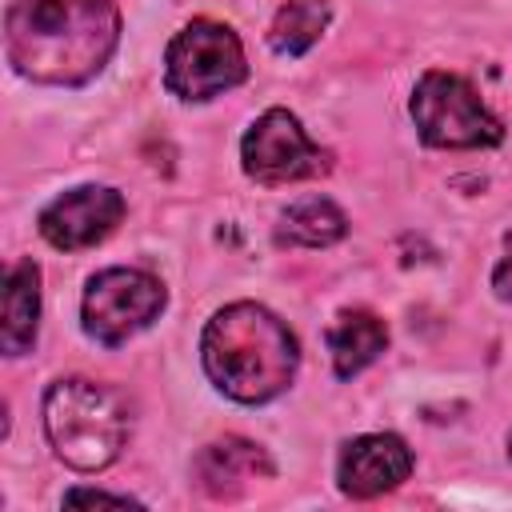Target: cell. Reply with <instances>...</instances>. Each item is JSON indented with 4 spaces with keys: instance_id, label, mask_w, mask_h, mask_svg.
<instances>
[{
    "instance_id": "obj_1",
    "label": "cell",
    "mask_w": 512,
    "mask_h": 512,
    "mask_svg": "<svg viewBox=\"0 0 512 512\" xmlns=\"http://www.w3.org/2000/svg\"><path fill=\"white\" fill-rule=\"evenodd\" d=\"M4 32L20 76L72 88L108 64L120 40V12L112 0H12Z\"/></svg>"
},
{
    "instance_id": "obj_2",
    "label": "cell",
    "mask_w": 512,
    "mask_h": 512,
    "mask_svg": "<svg viewBox=\"0 0 512 512\" xmlns=\"http://www.w3.org/2000/svg\"><path fill=\"white\" fill-rule=\"evenodd\" d=\"M204 368L220 392L240 404L280 396L296 376V340L260 304H228L204 328Z\"/></svg>"
},
{
    "instance_id": "obj_3",
    "label": "cell",
    "mask_w": 512,
    "mask_h": 512,
    "mask_svg": "<svg viewBox=\"0 0 512 512\" xmlns=\"http://www.w3.org/2000/svg\"><path fill=\"white\" fill-rule=\"evenodd\" d=\"M44 432L68 468L100 472L128 440V408L108 384L60 380L44 396Z\"/></svg>"
},
{
    "instance_id": "obj_4",
    "label": "cell",
    "mask_w": 512,
    "mask_h": 512,
    "mask_svg": "<svg viewBox=\"0 0 512 512\" xmlns=\"http://www.w3.org/2000/svg\"><path fill=\"white\" fill-rule=\"evenodd\" d=\"M412 120L432 148H488L500 144V120L480 104L476 88L456 72H424L412 92Z\"/></svg>"
},
{
    "instance_id": "obj_5",
    "label": "cell",
    "mask_w": 512,
    "mask_h": 512,
    "mask_svg": "<svg viewBox=\"0 0 512 512\" xmlns=\"http://www.w3.org/2000/svg\"><path fill=\"white\" fill-rule=\"evenodd\" d=\"M164 64V80L180 100H208L224 88H236L248 76L236 32L216 20H192L188 28H180L168 44Z\"/></svg>"
},
{
    "instance_id": "obj_6",
    "label": "cell",
    "mask_w": 512,
    "mask_h": 512,
    "mask_svg": "<svg viewBox=\"0 0 512 512\" xmlns=\"http://www.w3.org/2000/svg\"><path fill=\"white\" fill-rule=\"evenodd\" d=\"M164 308V284L140 268H104L84 292V328L100 344H124Z\"/></svg>"
},
{
    "instance_id": "obj_7",
    "label": "cell",
    "mask_w": 512,
    "mask_h": 512,
    "mask_svg": "<svg viewBox=\"0 0 512 512\" xmlns=\"http://www.w3.org/2000/svg\"><path fill=\"white\" fill-rule=\"evenodd\" d=\"M244 172L260 184H288V180H312V176H324L328 172V152H320L300 120L284 108H272L264 112L248 136H244Z\"/></svg>"
},
{
    "instance_id": "obj_8",
    "label": "cell",
    "mask_w": 512,
    "mask_h": 512,
    "mask_svg": "<svg viewBox=\"0 0 512 512\" xmlns=\"http://www.w3.org/2000/svg\"><path fill=\"white\" fill-rule=\"evenodd\" d=\"M120 216H124V196L116 188L84 184V188H72L64 196H56L40 212V236L52 248H64V252L92 248L120 224Z\"/></svg>"
},
{
    "instance_id": "obj_9",
    "label": "cell",
    "mask_w": 512,
    "mask_h": 512,
    "mask_svg": "<svg viewBox=\"0 0 512 512\" xmlns=\"http://www.w3.org/2000/svg\"><path fill=\"white\" fill-rule=\"evenodd\" d=\"M412 472V452L400 436H360L340 452V492L352 500H372L380 492H392Z\"/></svg>"
},
{
    "instance_id": "obj_10",
    "label": "cell",
    "mask_w": 512,
    "mask_h": 512,
    "mask_svg": "<svg viewBox=\"0 0 512 512\" xmlns=\"http://www.w3.org/2000/svg\"><path fill=\"white\" fill-rule=\"evenodd\" d=\"M192 476L212 500H232L248 484L268 480L272 460L260 444L240 440V436H224V440H212L200 448V456L192 460Z\"/></svg>"
},
{
    "instance_id": "obj_11",
    "label": "cell",
    "mask_w": 512,
    "mask_h": 512,
    "mask_svg": "<svg viewBox=\"0 0 512 512\" xmlns=\"http://www.w3.org/2000/svg\"><path fill=\"white\" fill-rule=\"evenodd\" d=\"M36 316H40V272L32 260H16L4 276V324L0 344L8 356H20L36 340Z\"/></svg>"
},
{
    "instance_id": "obj_12",
    "label": "cell",
    "mask_w": 512,
    "mask_h": 512,
    "mask_svg": "<svg viewBox=\"0 0 512 512\" xmlns=\"http://www.w3.org/2000/svg\"><path fill=\"white\" fill-rule=\"evenodd\" d=\"M388 344V328L380 316L364 312V308H352V312H340L336 324L328 328V352H332V368L336 376H356L360 368H368Z\"/></svg>"
},
{
    "instance_id": "obj_13",
    "label": "cell",
    "mask_w": 512,
    "mask_h": 512,
    "mask_svg": "<svg viewBox=\"0 0 512 512\" xmlns=\"http://www.w3.org/2000/svg\"><path fill=\"white\" fill-rule=\"evenodd\" d=\"M344 232H348L344 212L324 196H308V200H296L280 216L276 240L280 244H300V248H324V244H336Z\"/></svg>"
},
{
    "instance_id": "obj_14",
    "label": "cell",
    "mask_w": 512,
    "mask_h": 512,
    "mask_svg": "<svg viewBox=\"0 0 512 512\" xmlns=\"http://www.w3.org/2000/svg\"><path fill=\"white\" fill-rule=\"evenodd\" d=\"M328 16H332L328 0H288L268 28V44L280 56H300L320 40V32L328 28Z\"/></svg>"
},
{
    "instance_id": "obj_15",
    "label": "cell",
    "mask_w": 512,
    "mask_h": 512,
    "mask_svg": "<svg viewBox=\"0 0 512 512\" xmlns=\"http://www.w3.org/2000/svg\"><path fill=\"white\" fill-rule=\"evenodd\" d=\"M492 288H496V296L512 300V232L504 236V260H500L496 272H492Z\"/></svg>"
},
{
    "instance_id": "obj_16",
    "label": "cell",
    "mask_w": 512,
    "mask_h": 512,
    "mask_svg": "<svg viewBox=\"0 0 512 512\" xmlns=\"http://www.w3.org/2000/svg\"><path fill=\"white\" fill-rule=\"evenodd\" d=\"M64 504H116V508H128L136 504L132 496H112V492H92V488H76L64 496Z\"/></svg>"
}]
</instances>
